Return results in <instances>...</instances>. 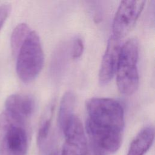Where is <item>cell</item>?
<instances>
[{
	"label": "cell",
	"instance_id": "cell-11",
	"mask_svg": "<svg viewBox=\"0 0 155 155\" xmlns=\"http://www.w3.org/2000/svg\"><path fill=\"white\" fill-rule=\"evenodd\" d=\"M54 101H51L46 107L41 117L37 134V144L41 148L48 139L54 109Z\"/></svg>",
	"mask_w": 155,
	"mask_h": 155
},
{
	"label": "cell",
	"instance_id": "cell-10",
	"mask_svg": "<svg viewBox=\"0 0 155 155\" xmlns=\"http://www.w3.org/2000/svg\"><path fill=\"white\" fill-rule=\"evenodd\" d=\"M154 138L152 126L142 129L132 140L127 155H144L151 147Z\"/></svg>",
	"mask_w": 155,
	"mask_h": 155
},
{
	"label": "cell",
	"instance_id": "cell-4",
	"mask_svg": "<svg viewBox=\"0 0 155 155\" xmlns=\"http://www.w3.org/2000/svg\"><path fill=\"white\" fill-rule=\"evenodd\" d=\"M27 151L28 134L25 122L3 111L0 114L1 155H27Z\"/></svg>",
	"mask_w": 155,
	"mask_h": 155
},
{
	"label": "cell",
	"instance_id": "cell-17",
	"mask_svg": "<svg viewBox=\"0 0 155 155\" xmlns=\"http://www.w3.org/2000/svg\"><path fill=\"white\" fill-rule=\"evenodd\" d=\"M50 155H59V154H58L56 153H53L51 154Z\"/></svg>",
	"mask_w": 155,
	"mask_h": 155
},
{
	"label": "cell",
	"instance_id": "cell-2",
	"mask_svg": "<svg viewBox=\"0 0 155 155\" xmlns=\"http://www.w3.org/2000/svg\"><path fill=\"white\" fill-rule=\"evenodd\" d=\"M87 120L100 127L124 131V111L119 102L111 98L93 97L85 102Z\"/></svg>",
	"mask_w": 155,
	"mask_h": 155
},
{
	"label": "cell",
	"instance_id": "cell-12",
	"mask_svg": "<svg viewBox=\"0 0 155 155\" xmlns=\"http://www.w3.org/2000/svg\"><path fill=\"white\" fill-rule=\"evenodd\" d=\"M76 97L74 94L71 91H67L62 96L58 111V124L61 126L65 120L73 114L75 106Z\"/></svg>",
	"mask_w": 155,
	"mask_h": 155
},
{
	"label": "cell",
	"instance_id": "cell-9",
	"mask_svg": "<svg viewBox=\"0 0 155 155\" xmlns=\"http://www.w3.org/2000/svg\"><path fill=\"white\" fill-rule=\"evenodd\" d=\"M5 111L12 117L26 123L35 108L34 99L25 94L16 93L9 96L5 102Z\"/></svg>",
	"mask_w": 155,
	"mask_h": 155
},
{
	"label": "cell",
	"instance_id": "cell-8",
	"mask_svg": "<svg viewBox=\"0 0 155 155\" xmlns=\"http://www.w3.org/2000/svg\"><path fill=\"white\" fill-rule=\"evenodd\" d=\"M121 46L120 39L111 35L108 41L99 71V81L101 85L108 84L115 75Z\"/></svg>",
	"mask_w": 155,
	"mask_h": 155
},
{
	"label": "cell",
	"instance_id": "cell-13",
	"mask_svg": "<svg viewBox=\"0 0 155 155\" xmlns=\"http://www.w3.org/2000/svg\"><path fill=\"white\" fill-rule=\"evenodd\" d=\"M28 25L25 23L18 24L13 30L11 36V48L12 53L17 55L21 45L30 32Z\"/></svg>",
	"mask_w": 155,
	"mask_h": 155
},
{
	"label": "cell",
	"instance_id": "cell-14",
	"mask_svg": "<svg viewBox=\"0 0 155 155\" xmlns=\"http://www.w3.org/2000/svg\"><path fill=\"white\" fill-rule=\"evenodd\" d=\"M84 48V42L83 41L81 38H76L73 40L72 47H71V55L73 59L79 58L83 53Z\"/></svg>",
	"mask_w": 155,
	"mask_h": 155
},
{
	"label": "cell",
	"instance_id": "cell-3",
	"mask_svg": "<svg viewBox=\"0 0 155 155\" xmlns=\"http://www.w3.org/2000/svg\"><path fill=\"white\" fill-rule=\"evenodd\" d=\"M44 52L38 33L31 31L17 54L16 73L24 83L33 81L42 69Z\"/></svg>",
	"mask_w": 155,
	"mask_h": 155
},
{
	"label": "cell",
	"instance_id": "cell-6",
	"mask_svg": "<svg viewBox=\"0 0 155 155\" xmlns=\"http://www.w3.org/2000/svg\"><path fill=\"white\" fill-rule=\"evenodd\" d=\"M145 2L143 0L121 1L113 19L112 35L119 39L125 36L134 27Z\"/></svg>",
	"mask_w": 155,
	"mask_h": 155
},
{
	"label": "cell",
	"instance_id": "cell-16",
	"mask_svg": "<svg viewBox=\"0 0 155 155\" xmlns=\"http://www.w3.org/2000/svg\"><path fill=\"white\" fill-rule=\"evenodd\" d=\"M11 12V5L9 4H4L0 5V30L4 25Z\"/></svg>",
	"mask_w": 155,
	"mask_h": 155
},
{
	"label": "cell",
	"instance_id": "cell-7",
	"mask_svg": "<svg viewBox=\"0 0 155 155\" xmlns=\"http://www.w3.org/2000/svg\"><path fill=\"white\" fill-rule=\"evenodd\" d=\"M85 130L89 140L94 142L106 152L117 151L122 142L123 132L98 127L86 120Z\"/></svg>",
	"mask_w": 155,
	"mask_h": 155
},
{
	"label": "cell",
	"instance_id": "cell-15",
	"mask_svg": "<svg viewBox=\"0 0 155 155\" xmlns=\"http://www.w3.org/2000/svg\"><path fill=\"white\" fill-rule=\"evenodd\" d=\"M107 152L93 142L89 140L85 155H106Z\"/></svg>",
	"mask_w": 155,
	"mask_h": 155
},
{
	"label": "cell",
	"instance_id": "cell-1",
	"mask_svg": "<svg viewBox=\"0 0 155 155\" xmlns=\"http://www.w3.org/2000/svg\"><path fill=\"white\" fill-rule=\"evenodd\" d=\"M139 43L134 38L128 40L121 46L116 74L117 88L124 95H131L139 87Z\"/></svg>",
	"mask_w": 155,
	"mask_h": 155
},
{
	"label": "cell",
	"instance_id": "cell-5",
	"mask_svg": "<svg viewBox=\"0 0 155 155\" xmlns=\"http://www.w3.org/2000/svg\"><path fill=\"white\" fill-rule=\"evenodd\" d=\"M59 127L65 139L61 155H85L88 142L80 119L73 114Z\"/></svg>",
	"mask_w": 155,
	"mask_h": 155
}]
</instances>
